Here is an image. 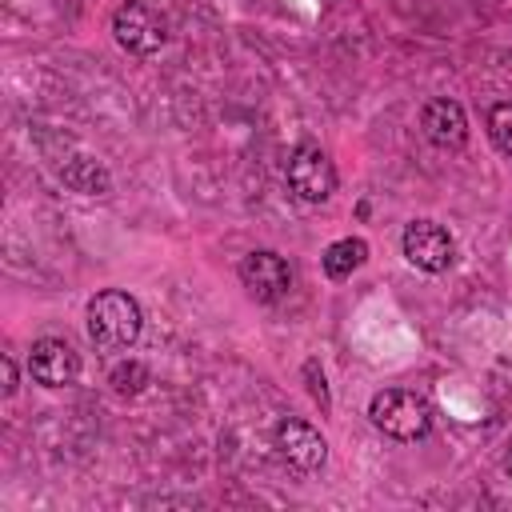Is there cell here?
<instances>
[{"mask_svg":"<svg viewBox=\"0 0 512 512\" xmlns=\"http://www.w3.org/2000/svg\"><path fill=\"white\" fill-rule=\"evenodd\" d=\"M144 312L136 304V296L120 292V288H104L88 300V340L104 352H120L140 336Z\"/></svg>","mask_w":512,"mask_h":512,"instance_id":"obj_1","label":"cell"},{"mask_svg":"<svg viewBox=\"0 0 512 512\" xmlns=\"http://www.w3.org/2000/svg\"><path fill=\"white\" fill-rule=\"evenodd\" d=\"M368 420L388 436V440H400V444H412V440H424L428 428H432V404L412 392V388H384L368 400Z\"/></svg>","mask_w":512,"mask_h":512,"instance_id":"obj_2","label":"cell"},{"mask_svg":"<svg viewBox=\"0 0 512 512\" xmlns=\"http://www.w3.org/2000/svg\"><path fill=\"white\" fill-rule=\"evenodd\" d=\"M112 36L124 52L132 56H152L168 44V20L152 8V4H140V0H128L116 8L112 16Z\"/></svg>","mask_w":512,"mask_h":512,"instance_id":"obj_3","label":"cell"},{"mask_svg":"<svg viewBox=\"0 0 512 512\" xmlns=\"http://www.w3.org/2000/svg\"><path fill=\"white\" fill-rule=\"evenodd\" d=\"M284 176H288L292 196L304 200V204H324V200L336 192V168H332V160H328L316 144H300V148L288 156Z\"/></svg>","mask_w":512,"mask_h":512,"instance_id":"obj_4","label":"cell"},{"mask_svg":"<svg viewBox=\"0 0 512 512\" xmlns=\"http://www.w3.org/2000/svg\"><path fill=\"white\" fill-rule=\"evenodd\" d=\"M400 248L408 256V264H416L420 272H444L456 256V244H452L448 228H440L436 220H412L400 236Z\"/></svg>","mask_w":512,"mask_h":512,"instance_id":"obj_5","label":"cell"},{"mask_svg":"<svg viewBox=\"0 0 512 512\" xmlns=\"http://www.w3.org/2000/svg\"><path fill=\"white\" fill-rule=\"evenodd\" d=\"M276 448L296 472H320L328 460V440L320 436V428H312L300 416H284L276 424Z\"/></svg>","mask_w":512,"mask_h":512,"instance_id":"obj_6","label":"cell"},{"mask_svg":"<svg viewBox=\"0 0 512 512\" xmlns=\"http://www.w3.org/2000/svg\"><path fill=\"white\" fill-rule=\"evenodd\" d=\"M28 376L36 384H44V388H68L80 376V352L68 340L44 336L28 352Z\"/></svg>","mask_w":512,"mask_h":512,"instance_id":"obj_7","label":"cell"},{"mask_svg":"<svg viewBox=\"0 0 512 512\" xmlns=\"http://www.w3.org/2000/svg\"><path fill=\"white\" fill-rule=\"evenodd\" d=\"M240 284H244L260 304H276V300L288 296V288H292V268H288L284 256L260 248V252H248V256L240 260Z\"/></svg>","mask_w":512,"mask_h":512,"instance_id":"obj_8","label":"cell"},{"mask_svg":"<svg viewBox=\"0 0 512 512\" xmlns=\"http://www.w3.org/2000/svg\"><path fill=\"white\" fill-rule=\"evenodd\" d=\"M420 128L436 148H460L468 140V116L456 100H428L420 108Z\"/></svg>","mask_w":512,"mask_h":512,"instance_id":"obj_9","label":"cell"},{"mask_svg":"<svg viewBox=\"0 0 512 512\" xmlns=\"http://www.w3.org/2000/svg\"><path fill=\"white\" fill-rule=\"evenodd\" d=\"M364 260H368V244H364L360 236H344V240H332V244L324 248L320 268H324L328 280H348Z\"/></svg>","mask_w":512,"mask_h":512,"instance_id":"obj_10","label":"cell"},{"mask_svg":"<svg viewBox=\"0 0 512 512\" xmlns=\"http://www.w3.org/2000/svg\"><path fill=\"white\" fill-rule=\"evenodd\" d=\"M64 180H68L76 192H84V196L108 192V172H104L96 160H76L72 168H64Z\"/></svg>","mask_w":512,"mask_h":512,"instance_id":"obj_11","label":"cell"},{"mask_svg":"<svg viewBox=\"0 0 512 512\" xmlns=\"http://www.w3.org/2000/svg\"><path fill=\"white\" fill-rule=\"evenodd\" d=\"M108 384H112L116 396H136V392H144V384H148V368H144L140 360L116 364V368L108 372Z\"/></svg>","mask_w":512,"mask_h":512,"instance_id":"obj_12","label":"cell"},{"mask_svg":"<svg viewBox=\"0 0 512 512\" xmlns=\"http://www.w3.org/2000/svg\"><path fill=\"white\" fill-rule=\"evenodd\" d=\"M488 136L504 156H512V104H492L488 108Z\"/></svg>","mask_w":512,"mask_h":512,"instance_id":"obj_13","label":"cell"},{"mask_svg":"<svg viewBox=\"0 0 512 512\" xmlns=\"http://www.w3.org/2000/svg\"><path fill=\"white\" fill-rule=\"evenodd\" d=\"M304 380H308L312 400H316L320 408H328V384H324V372H320V364H316V360H304Z\"/></svg>","mask_w":512,"mask_h":512,"instance_id":"obj_14","label":"cell"},{"mask_svg":"<svg viewBox=\"0 0 512 512\" xmlns=\"http://www.w3.org/2000/svg\"><path fill=\"white\" fill-rule=\"evenodd\" d=\"M0 364H4V396H12L16 392V364H12V356H4Z\"/></svg>","mask_w":512,"mask_h":512,"instance_id":"obj_15","label":"cell"}]
</instances>
